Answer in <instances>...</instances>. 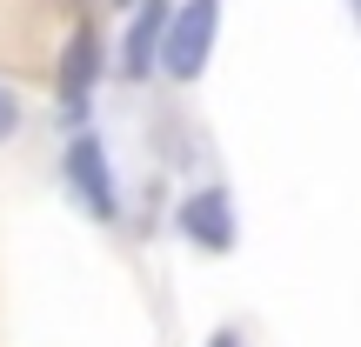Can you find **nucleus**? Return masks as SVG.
<instances>
[{"label":"nucleus","mask_w":361,"mask_h":347,"mask_svg":"<svg viewBox=\"0 0 361 347\" xmlns=\"http://www.w3.org/2000/svg\"><path fill=\"white\" fill-rule=\"evenodd\" d=\"M121 7H141V0H121Z\"/></svg>","instance_id":"8"},{"label":"nucleus","mask_w":361,"mask_h":347,"mask_svg":"<svg viewBox=\"0 0 361 347\" xmlns=\"http://www.w3.org/2000/svg\"><path fill=\"white\" fill-rule=\"evenodd\" d=\"M13 134H20V101L0 87V141H13Z\"/></svg>","instance_id":"6"},{"label":"nucleus","mask_w":361,"mask_h":347,"mask_svg":"<svg viewBox=\"0 0 361 347\" xmlns=\"http://www.w3.org/2000/svg\"><path fill=\"white\" fill-rule=\"evenodd\" d=\"M168 20H174V7H168V0H141V7H134L128 34H121V53H114L121 80H147V74L161 67V40H168Z\"/></svg>","instance_id":"4"},{"label":"nucleus","mask_w":361,"mask_h":347,"mask_svg":"<svg viewBox=\"0 0 361 347\" xmlns=\"http://www.w3.org/2000/svg\"><path fill=\"white\" fill-rule=\"evenodd\" d=\"M174 227L188 234L201 254H228V247L241 241V220H234L228 187H201V194H188V201L174 207Z\"/></svg>","instance_id":"3"},{"label":"nucleus","mask_w":361,"mask_h":347,"mask_svg":"<svg viewBox=\"0 0 361 347\" xmlns=\"http://www.w3.org/2000/svg\"><path fill=\"white\" fill-rule=\"evenodd\" d=\"M355 20H361V0H355Z\"/></svg>","instance_id":"9"},{"label":"nucleus","mask_w":361,"mask_h":347,"mask_svg":"<svg viewBox=\"0 0 361 347\" xmlns=\"http://www.w3.org/2000/svg\"><path fill=\"white\" fill-rule=\"evenodd\" d=\"M67 187H74V201L87 207L94 220H114L121 214V194H114V168H107V147L94 141V134H74L67 141V160H61Z\"/></svg>","instance_id":"2"},{"label":"nucleus","mask_w":361,"mask_h":347,"mask_svg":"<svg viewBox=\"0 0 361 347\" xmlns=\"http://www.w3.org/2000/svg\"><path fill=\"white\" fill-rule=\"evenodd\" d=\"M207 347H241V334H234V327H214V334H207Z\"/></svg>","instance_id":"7"},{"label":"nucleus","mask_w":361,"mask_h":347,"mask_svg":"<svg viewBox=\"0 0 361 347\" xmlns=\"http://www.w3.org/2000/svg\"><path fill=\"white\" fill-rule=\"evenodd\" d=\"M214 34H221V0H180L168 20V40H161V74L201 80L214 61Z\"/></svg>","instance_id":"1"},{"label":"nucleus","mask_w":361,"mask_h":347,"mask_svg":"<svg viewBox=\"0 0 361 347\" xmlns=\"http://www.w3.org/2000/svg\"><path fill=\"white\" fill-rule=\"evenodd\" d=\"M94 74H101V40H94V27H74V40L61 53V114L67 120H80L94 107Z\"/></svg>","instance_id":"5"}]
</instances>
